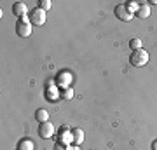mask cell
<instances>
[{
  "label": "cell",
  "mask_w": 157,
  "mask_h": 150,
  "mask_svg": "<svg viewBox=\"0 0 157 150\" xmlns=\"http://www.w3.org/2000/svg\"><path fill=\"white\" fill-rule=\"evenodd\" d=\"M84 141V131L80 128H73L72 129V143L73 145H80Z\"/></svg>",
  "instance_id": "cell-8"
},
{
  "label": "cell",
  "mask_w": 157,
  "mask_h": 150,
  "mask_svg": "<svg viewBox=\"0 0 157 150\" xmlns=\"http://www.w3.org/2000/svg\"><path fill=\"white\" fill-rule=\"evenodd\" d=\"M115 16H117L121 21H126V23H128V21H131V19L135 17V14H133V12H131L128 7H126V4H119V6L115 7Z\"/></svg>",
  "instance_id": "cell-5"
},
{
  "label": "cell",
  "mask_w": 157,
  "mask_h": 150,
  "mask_svg": "<svg viewBox=\"0 0 157 150\" xmlns=\"http://www.w3.org/2000/svg\"><path fill=\"white\" fill-rule=\"evenodd\" d=\"M129 63L133 65V67L140 68V67H145L147 63H148V52H147L143 47L141 49H136L131 52V56H129Z\"/></svg>",
  "instance_id": "cell-1"
},
{
  "label": "cell",
  "mask_w": 157,
  "mask_h": 150,
  "mask_svg": "<svg viewBox=\"0 0 157 150\" xmlns=\"http://www.w3.org/2000/svg\"><path fill=\"white\" fill-rule=\"evenodd\" d=\"M129 47L133 51H136V49H141V40L140 39H133L131 42H129Z\"/></svg>",
  "instance_id": "cell-15"
},
{
  "label": "cell",
  "mask_w": 157,
  "mask_h": 150,
  "mask_svg": "<svg viewBox=\"0 0 157 150\" xmlns=\"http://www.w3.org/2000/svg\"><path fill=\"white\" fill-rule=\"evenodd\" d=\"M51 6H52V4H51V0H39V7L42 9V11L47 12L51 9Z\"/></svg>",
  "instance_id": "cell-13"
},
{
  "label": "cell",
  "mask_w": 157,
  "mask_h": 150,
  "mask_svg": "<svg viewBox=\"0 0 157 150\" xmlns=\"http://www.w3.org/2000/svg\"><path fill=\"white\" fill-rule=\"evenodd\" d=\"M135 16L140 17V19H147V17L150 16V6L148 4H140V9L136 11Z\"/></svg>",
  "instance_id": "cell-9"
},
{
  "label": "cell",
  "mask_w": 157,
  "mask_h": 150,
  "mask_svg": "<svg viewBox=\"0 0 157 150\" xmlns=\"http://www.w3.org/2000/svg\"><path fill=\"white\" fill-rule=\"evenodd\" d=\"M17 150H35V143L28 138H23L17 143Z\"/></svg>",
  "instance_id": "cell-10"
},
{
  "label": "cell",
  "mask_w": 157,
  "mask_h": 150,
  "mask_svg": "<svg viewBox=\"0 0 157 150\" xmlns=\"http://www.w3.org/2000/svg\"><path fill=\"white\" fill-rule=\"evenodd\" d=\"M126 7H128L133 14H136V11L140 9V4H138V2H128V4H126Z\"/></svg>",
  "instance_id": "cell-14"
},
{
  "label": "cell",
  "mask_w": 157,
  "mask_h": 150,
  "mask_svg": "<svg viewBox=\"0 0 157 150\" xmlns=\"http://www.w3.org/2000/svg\"><path fill=\"white\" fill-rule=\"evenodd\" d=\"M45 14H47V12L42 11L40 7H35V9H32V11H30V14H28L30 23H32V25H35V26H44V25H45V19H47V16H45Z\"/></svg>",
  "instance_id": "cell-3"
},
{
  "label": "cell",
  "mask_w": 157,
  "mask_h": 150,
  "mask_svg": "<svg viewBox=\"0 0 157 150\" xmlns=\"http://www.w3.org/2000/svg\"><path fill=\"white\" fill-rule=\"evenodd\" d=\"M54 126H52V122H40L39 124V136L40 138H44V140H47V138H52L54 136Z\"/></svg>",
  "instance_id": "cell-4"
},
{
  "label": "cell",
  "mask_w": 157,
  "mask_h": 150,
  "mask_svg": "<svg viewBox=\"0 0 157 150\" xmlns=\"http://www.w3.org/2000/svg\"><path fill=\"white\" fill-rule=\"evenodd\" d=\"M152 148H154V150H157V141H154V143H152Z\"/></svg>",
  "instance_id": "cell-18"
},
{
  "label": "cell",
  "mask_w": 157,
  "mask_h": 150,
  "mask_svg": "<svg viewBox=\"0 0 157 150\" xmlns=\"http://www.w3.org/2000/svg\"><path fill=\"white\" fill-rule=\"evenodd\" d=\"M73 98V89L72 87H65L61 91V100H72Z\"/></svg>",
  "instance_id": "cell-12"
},
{
  "label": "cell",
  "mask_w": 157,
  "mask_h": 150,
  "mask_svg": "<svg viewBox=\"0 0 157 150\" xmlns=\"http://www.w3.org/2000/svg\"><path fill=\"white\" fill-rule=\"evenodd\" d=\"M35 119L40 122H47L49 121V112L45 110V108H39V110H35Z\"/></svg>",
  "instance_id": "cell-11"
},
{
  "label": "cell",
  "mask_w": 157,
  "mask_h": 150,
  "mask_svg": "<svg viewBox=\"0 0 157 150\" xmlns=\"http://www.w3.org/2000/svg\"><path fill=\"white\" fill-rule=\"evenodd\" d=\"M12 14L16 17H19V19H23V17L28 16L30 12H28V7H26L25 2H16V4L12 6Z\"/></svg>",
  "instance_id": "cell-7"
},
{
  "label": "cell",
  "mask_w": 157,
  "mask_h": 150,
  "mask_svg": "<svg viewBox=\"0 0 157 150\" xmlns=\"http://www.w3.org/2000/svg\"><path fill=\"white\" fill-rule=\"evenodd\" d=\"M68 150H80L78 145H68Z\"/></svg>",
  "instance_id": "cell-17"
},
{
  "label": "cell",
  "mask_w": 157,
  "mask_h": 150,
  "mask_svg": "<svg viewBox=\"0 0 157 150\" xmlns=\"http://www.w3.org/2000/svg\"><path fill=\"white\" fill-rule=\"evenodd\" d=\"M32 23H30V17H23V19H19L16 25V33L21 37V39H26V37H30L32 35Z\"/></svg>",
  "instance_id": "cell-2"
},
{
  "label": "cell",
  "mask_w": 157,
  "mask_h": 150,
  "mask_svg": "<svg viewBox=\"0 0 157 150\" xmlns=\"http://www.w3.org/2000/svg\"><path fill=\"white\" fill-rule=\"evenodd\" d=\"M54 150H68V147H65V143H61V141H58L54 145Z\"/></svg>",
  "instance_id": "cell-16"
},
{
  "label": "cell",
  "mask_w": 157,
  "mask_h": 150,
  "mask_svg": "<svg viewBox=\"0 0 157 150\" xmlns=\"http://www.w3.org/2000/svg\"><path fill=\"white\" fill-rule=\"evenodd\" d=\"M70 84H72V73L70 72H59L56 75V86L58 87H70Z\"/></svg>",
  "instance_id": "cell-6"
}]
</instances>
